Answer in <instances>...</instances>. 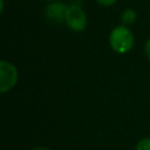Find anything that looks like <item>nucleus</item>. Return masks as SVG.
I'll list each match as a JSON object with an SVG mask.
<instances>
[{
    "label": "nucleus",
    "mask_w": 150,
    "mask_h": 150,
    "mask_svg": "<svg viewBox=\"0 0 150 150\" xmlns=\"http://www.w3.org/2000/svg\"><path fill=\"white\" fill-rule=\"evenodd\" d=\"M135 36L132 30L125 26L120 25L112 28L109 34V45L110 48L117 54H127L134 47Z\"/></svg>",
    "instance_id": "1"
},
{
    "label": "nucleus",
    "mask_w": 150,
    "mask_h": 150,
    "mask_svg": "<svg viewBox=\"0 0 150 150\" xmlns=\"http://www.w3.org/2000/svg\"><path fill=\"white\" fill-rule=\"evenodd\" d=\"M19 80V71L16 67L7 61L1 60L0 61V93L5 94L9 90H12Z\"/></svg>",
    "instance_id": "2"
},
{
    "label": "nucleus",
    "mask_w": 150,
    "mask_h": 150,
    "mask_svg": "<svg viewBox=\"0 0 150 150\" xmlns=\"http://www.w3.org/2000/svg\"><path fill=\"white\" fill-rule=\"evenodd\" d=\"M66 25L73 30V32H82L87 27V15L84 9L76 4H71L67 8Z\"/></svg>",
    "instance_id": "3"
},
{
    "label": "nucleus",
    "mask_w": 150,
    "mask_h": 150,
    "mask_svg": "<svg viewBox=\"0 0 150 150\" xmlns=\"http://www.w3.org/2000/svg\"><path fill=\"white\" fill-rule=\"evenodd\" d=\"M67 8L68 6L61 1H52L45 9V16L52 23H61L66 19Z\"/></svg>",
    "instance_id": "4"
},
{
    "label": "nucleus",
    "mask_w": 150,
    "mask_h": 150,
    "mask_svg": "<svg viewBox=\"0 0 150 150\" xmlns=\"http://www.w3.org/2000/svg\"><path fill=\"white\" fill-rule=\"evenodd\" d=\"M136 20H137V13L131 8H127L121 13V21L125 26L134 25Z\"/></svg>",
    "instance_id": "5"
},
{
    "label": "nucleus",
    "mask_w": 150,
    "mask_h": 150,
    "mask_svg": "<svg viewBox=\"0 0 150 150\" xmlns=\"http://www.w3.org/2000/svg\"><path fill=\"white\" fill-rule=\"evenodd\" d=\"M136 150H150V137L141 138L136 144Z\"/></svg>",
    "instance_id": "6"
},
{
    "label": "nucleus",
    "mask_w": 150,
    "mask_h": 150,
    "mask_svg": "<svg viewBox=\"0 0 150 150\" xmlns=\"http://www.w3.org/2000/svg\"><path fill=\"white\" fill-rule=\"evenodd\" d=\"M97 4H100L103 7H110L117 2V0H96Z\"/></svg>",
    "instance_id": "7"
},
{
    "label": "nucleus",
    "mask_w": 150,
    "mask_h": 150,
    "mask_svg": "<svg viewBox=\"0 0 150 150\" xmlns=\"http://www.w3.org/2000/svg\"><path fill=\"white\" fill-rule=\"evenodd\" d=\"M144 53L146 55V59L150 61V38L146 40L145 42V46H144Z\"/></svg>",
    "instance_id": "8"
},
{
    "label": "nucleus",
    "mask_w": 150,
    "mask_h": 150,
    "mask_svg": "<svg viewBox=\"0 0 150 150\" xmlns=\"http://www.w3.org/2000/svg\"><path fill=\"white\" fill-rule=\"evenodd\" d=\"M4 0H0V12L1 13H4Z\"/></svg>",
    "instance_id": "9"
},
{
    "label": "nucleus",
    "mask_w": 150,
    "mask_h": 150,
    "mask_svg": "<svg viewBox=\"0 0 150 150\" xmlns=\"http://www.w3.org/2000/svg\"><path fill=\"white\" fill-rule=\"evenodd\" d=\"M34 150H50V149H48V148H42V146H41V148H35Z\"/></svg>",
    "instance_id": "10"
},
{
    "label": "nucleus",
    "mask_w": 150,
    "mask_h": 150,
    "mask_svg": "<svg viewBox=\"0 0 150 150\" xmlns=\"http://www.w3.org/2000/svg\"><path fill=\"white\" fill-rule=\"evenodd\" d=\"M41 1H54V0H41Z\"/></svg>",
    "instance_id": "11"
}]
</instances>
